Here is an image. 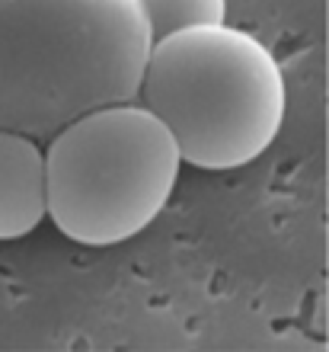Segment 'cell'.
Returning <instances> with one entry per match:
<instances>
[{
  "mask_svg": "<svg viewBox=\"0 0 329 352\" xmlns=\"http://www.w3.org/2000/svg\"><path fill=\"white\" fill-rule=\"evenodd\" d=\"M150 45L137 0H0V129L52 141L137 100Z\"/></svg>",
  "mask_w": 329,
  "mask_h": 352,
  "instance_id": "cell-1",
  "label": "cell"
},
{
  "mask_svg": "<svg viewBox=\"0 0 329 352\" xmlns=\"http://www.w3.org/2000/svg\"><path fill=\"white\" fill-rule=\"evenodd\" d=\"M137 100L198 170L247 167L284 122V74L272 52L227 23L189 26L150 45Z\"/></svg>",
  "mask_w": 329,
  "mask_h": 352,
  "instance_id": "cell-2",
  "label": "cell"
},
{
  "mask_svg": "<svg viewBox=\"0 0 329 352\" xmlns=\"http://www.w3.org/2000/svg\"><path fill=\"white\" fill-rule=\"evenodd\" d=\"M183 164L173 131L141 100L100 106L48 141V218L83 247L131 241L163 212Z\"/></svg>",
  "mask_w": 329,
  "mask_h": 352,
  "instance_id": "cell-3",
  "label": "cell"
},
{
  "mask_svg": "<svg viewBox=\"0 0 329 352\" xmlns=\"http://www.w3.org/2000/svg\"><path fill=\"white\" fill-rule=\"evenodd\" d=\"M48 214L45 151L38 138L0 129V241L26 237Z\"/></svg>",
  "mask_w": 329,
  "mask_h": 352,
  "instance_id": "cell-4",
  "label": "cell"
},
{
  "mask_svg": "<svg viewBox=\"0 0 329 352\" xmlns=\"http://www.w3.org/2000/svg\"><path fill=\"white\" fill-rule=\"evenodd\" d=\"M150 36L163 38L189 26H218L227 19V0H137Z\"/></svg>",
  "mask_w": 329,
  "mask_h": 352,
  "instance_id": "cell-5",
  "label": "cell"
},
{
  "mask_svg": "<svg viewBox=\"0 0 329 352\" xmlns=\"http://www.w3.org/2000/svg\"><path fill=\"white\" fill-rule=\"evenodd\" d=\"M326 282H329V247H326Z\"/></svg>",
  "mask_w": 329,
  "mask_h": 352,
  "instance_id": "cell-6",
  "label": "cell"
},
{
  "mask_svg": "<svg viewBox=\"0 0 329 352\" xmlns=\"http://www.w3.org/2000/svg\"><path fill=\"white\" fill-rule=\"evenodd\" d=\"M326 343H329V340H326Z\"/></svg>",
  "mask_w": 329,
  "mask_h": 352,
  "instance_id": "cell-7",
  "label": "cell"
}]
</instances>
